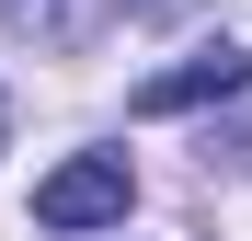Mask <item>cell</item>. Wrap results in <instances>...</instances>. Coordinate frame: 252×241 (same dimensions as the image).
Here are the masks:
<instances>
[{"label": "cell", "mask_w": 252, "mask_h": 241, "mask_svg": "<svg viewBox=\"0 0 252 241\" xmlns=\"http://www.w3.org/2000/svg\"><path fill=\"white\" fill-rule=\"evenodd\" d=\"M126 207H138V172H126V149H80V161H58V172L34 184V230H58V241L115 230Z\"/></svg>", "instance_id": "cell-1"}, {"label": "cell", "mask_w": 252, "mask_h": 241, "mask_svg": "<svg viewBox=\"0 0 252 241\" xmlns=\"http://www.w3.org/2000/svg\"><path fill=\"white\" fill-rule=\"evenodd\" d=\"M252 80V58L241 46H195L184 69H149L138 80V115H184V103H218V92H241Z\"/></svg>", "instance_id": "cell-2"}, {"label": "cell", "mask_w": 252, "mask_h": 241, "mask_svg": "<svg viewBox=\"0 0 252 241\" xmlns=\"http://www.w3.org/2000/svg\"><path fill=\"white\" fill-rule=\"evenodd\" d=\"M0 127H12V115H0Z\"/></svg>", "instance_id": "cell-3"}, {"label": "cell", "mask_w": 252, "mask_h": 241, "mask_svg": "<svg viewBox=\"0 0 252 241\" xmlns=\"http://www.w3.org/2000/svg\"><path fill=\"white\" fill-rule=\"evenodd\" d=\"M12 12H23V0H12Z\"/></svg>", "instance_id": "cell-4"}]
</instances>
